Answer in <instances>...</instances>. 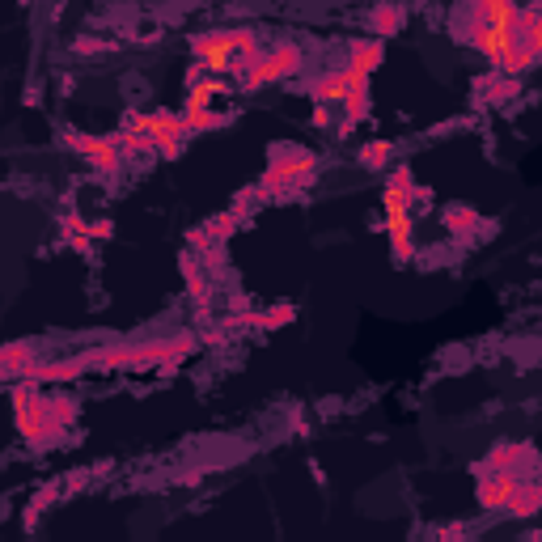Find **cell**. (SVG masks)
Listing matches in <instances>:
<instances>
[{
  "instance_id": "52a82bcc",
  "label": "cell",
  "mask_w": 542,
  "mask_h": 542,
  "mask_svg": "<svg viewBox=\"0 0 542 542\" xmlns=\"http://www.w3.org/2000/svg\"><path fill=\"white\" fill-rule=\"evenodd\" d=\"M149 119H153V153L179 157L182 149H187V140H191L187 119H182V115H170V111H149Z\"/></svg>"
},
{
  "instance_id": "5b68a950",
  "label": "cell",
  "mask_w": 542,
  "mask_h": 542,
  "mask_svg": "<svg viewBox=\"0 0 542 542\" xmlns=\"http://www.w3.org/2000/svg\"><path fill=\"white\" fill-rule=\"evenodd\" d=\"M64 144H69V149H77V153L89 161V170H97V174H115V170L124 166V153H119L115 136H85V132H64Z\"/></svg>"
},
{
  "instance_id": "7a4b0ae2",
  "label": "cell",
  "mask_w": 542,
  "mask_h": 542,
  "mask_svg": "<svg viewBox=\"0 0 542 542\" xmlns=\"http://www.w3.org/2000/svg\"><path fill=\"white\" fill-rule=\"evenodd\" d=\"M318 179V157L306 153V149H292V144H276L271 149V170L263 174L259 182V191L271 199V195H292L309 187V182Z\"/></svg>"
},
{
  "instance_id": "7c38bea8",
  "label": "cell",
  "mask_w": 542,
  "mask_h": 542,
  "mask_svg": "<svg viewBox=\"0 0 542 542\" xmlns=\"http://www.w3.org/2000/svg\"><path fill=\"white\" fill-rule=\"evenodd\" d=\"M381 60H386V39H352L348 42V69H356V72H373V69H381Z\"/></svg>"
},
{
  "instance_id": "9a60e30c",
  "label": "cell",
  "mask_w": 542,
  "mask_h": 542,
  "mask_svg": "<svg viewBox=\"0 0 542 542\" xmlns=\"http://www.w3.org/2000/svg\"><path fill=\"white\" fill-rule=\"evenodd\" d=\"M191 89H187V106H182V115L191 111H212L216 106V94H225L221 77H204V81H187Z\"/></svg>"
},
{
  "instance_id": "603a6c76",
  "label": "cell",
  "mask_w": 542,
  "mask_h": 542,
  "mask_svg": "<svg viewBox=\"0 0 542 542\" xmlns=\"http://www.w3.org/2000/svg\"><path fill=\"white\" fill-rule=\"evenodd\" d=\"M331 119H335V106H318L314 102V127H331Z\"/></svg>"
},
{
  "instance_id": "277c9868",
  "label": "cell",
  "mask_w": 542,
  "mask_h": 542,
  "mask_svg": "<svg viewBox=\"0 0 542 542\" xmlns=\"http://www.w3.org/2000/svg\"><path fill=\"white\" fill-rule=\"evenodd\" d=\"M14 407H17V428H22V436H30V441H42L47 432L56 428V419H51V403H47L39 390H34V381H26V386L17 390Z\"/></svg>"
},
{
  "instance_id": "5bb4252c",
  "label": "cell",
  "mask_w": 542,
  "mask_h": 542,
  "mask_svg": "<svg viewBox=\"0 0 542 542\" xmlns=\"http://www.w3.org/2000/svg\"><path fill=\"white\" fill-rule=\"evenodd\" d=\"M267 60H271L276 81H289V77H297V72L306 69V51H301L297 42H276V47H267Z\"/></svg>"
},
{
  "instance_id": "ffe728a7",
  "label": "cell",
  "mask_w": 542,
  "mask_h": 542,
  "mask_svg": "<svg viewBox=\"0 0 542 542\" xmlns=\"http://www.w3.org/2000/svg\"><path fill=\"white\" fill-rule=\"evenodd\" d=\"M446 221H449V229H454V237H466V234L474 237V229H479V216H474L471 208H449Z\"/></svg>"
},
{
  "instance_id": "4fadbf2b",
  "label": "cell",
  "mask_w": 542,
  "mask_h": 542,
  "mask_svg": "<svg viewBox=\"0 0 542 542\" xmlns=\"http://www.w3.org/2000/svg\"><path fill=\"white\" fill-rule=\"evenodd\" d=\"M538 504H542V487H538V479L521 474V479H517V487L509 491V501H504V513H513V517H534V513H538Z\"/></svg>"
},
{
  "instance_id": "ac0fdd59",
  "label": "cell",
  "mask_w": 542,
  "mask_h": 542,
  "mask_svg": "<svg viewBox=\"0 0 542 542\" xmlns=\"http://www.w3.org/2000/svg\"><path fill=\"white\" fill-rule=\"evenodd\" d=\"M390 161H394V144H390V140H369V144H361V170L386 174Z\"/></svg>"
},
{
  "instance_id": "7402d4cb",
  "label": "cell",
  "mask_w": 542,
  "mask_h": 542,
  "mask_svg": "<svg viewBox=\"0 0 542 542\" xmlns=\"http://www.w3.org/2000/svg\"><path fill=\"white\" fill-rule=\"evenodd\" d=\"M242 322H254V326H284V322H292V306L267 309V314H246Z\"/></svg>"
},
{
  "instance_id": "8fae6325",
  "label": "cell",
  "mask_w": 542,
  "mask_h": 542,
  "mask_svg": "<svg viewBox=\"0 0 542 542\" xmlns=\"http://www.w3.org/2000/svg\"><path fill=\"white\" fill-rule=\"evenodd\" d=\"M483 466H496V471H529L534 466V446L529 441H509V446H496L491 454L483 458Z\"/></svg>"
},
{
  "instance_id": "ba28073f",
  "label": "cell",
  "mask_w": 542,
  "mask_h": 542,
  "mask_svg": "<svg viewBox=\"0 0 542 542\" xmlns=\"http://www.w3.org/2000/svg\"><path fill=\"white\" fill-rule=\"evenodd\" d=\"M521 474L513 471H496V466H479V504H483L487 513H504V501H509V491L517 487Z\"/></svg>"
},
{
  "instance_id": "2e32d148",
  "label": "cell",
  "mask_w": 542,
  "mask_h": 542,
  "mask_svg": "<svg viewBox=\"0 0 542 542\" xmlns=\"http://www.w3.org/2000/svg\"><path fill=\"white\" fill-rule=\"evenodd\" d=\"M373 39H390V34H399V26L407 22L403 5H394V0H381V5H373Z\"/></svg>"
},
{
  "instance_id": "9c48e42d",
  "label": "cell",
  "mask_w": 542,
  "mask_h": 542,
  "mask_svg": "<svg viewBox=\"0 0 542 542\" xmlns=\"http://www.w3.org/2000/svg\"><path fill=\"white\" fill-rule=\"evenodd\" d=\"M462 9H466L462 22H479V26H513L521 5H517V0H466Z\"/></svg>"
},
{
  "instance_id": "3957f363",
  "label": "cell",
  "mask_w": 542,
  "mask_h": 542,
  "mask_svg": "<svg viewBox=\"0 0 542 542\" xmlns=\"http://www.w3.org/2000/svg\"><path fill=\"white\" fill-rule=\"evenodd\" d=\"M381 216H386V234L394 246L399 263L416 259V221H411V195L403 191H386L381 195Z\"/></svg>"
},
{
  "instance_id": "6da1fadb",
  "label": "cell",
  "mask_w": 542,
  "mask_h": 542,
  "mask_svg": "<svg viewBox=\"0 0 542 542\" xmlns=\"http://www.w3.org/2000/svg\"><path fill=\"white\" fill-rule=\"evenodd\" d=\"M263 42L254 30H204V34H191V72L187 81H199V77H225L234 72L242 60L259 51Z\"/></svg>"
},
{
  "instance_id": "44dd1931",
  "label": "cell",
  "mask_w": 542,
  "mask_h": 542,
  "mask_svg": "<svg viewBox=\"0 0 542 542\" xmlns=\"http://www.w3.org/2000/svg\"><path fill=\"white\" fill-rule=\"evenodd\" d=\"M386 191H403V195H411V191H416V174H411L407 166L386 170Z\"/></svg>"
},
{
  "instance_id": "30bf717a",
  "label": "cell",
  "mask_w": 542,
  "mask_h": 542,
  "mask_svg": "<svg viewBox=\"0 0 542 542\" xmlns=\"http://www.w3.org/2000/svg\"><path fill=\"white\" fill-rule=\"evenodd\" d=\"M344 89H348V69H326L306 81V94L314 97L318 106H335V111H339V102H344Z\"/></svg>"
},
{
  "instance_id": "8992f818",
  "label": "cell",
  "mask_w": 542,
  "mask_h": 542,
  "mask_svg": "<svg viewBox=\"0 0 542 542\" xmlns=\"http://www.w3.org/2000/svg\"><path fill=\"white\" fill-rule=\"evenodd\" d=\"M348 69V64H344ZM373 111V94H369V72L348 69V89H344V102H339V119H344V132H352L356 124H364Z\"/></svg>"
},
{
  "instance_id": "d6986e66",
  "label": "cell",
  "mask_w": 542,
  "mask_h": 542,
  "mask_svg": "<svg viewBox=\"0 0 542 542\" xmlns=\"http://www.w3.org/2000/svg\"><path fill=\"white\" fill-rule=\"evenodd\" d=\"M479 94L491 97V102H509V97L517 94V81H513V77H504V72H491V77L479 81Z\"/></svg>"
},
{
  "instance_id": "e0dca14e",
  "label": "cell",
  "mask_w": 542,
  "mask_h": 542,
  "mask_svg": "<svg viewBox=\"0 0 542 542\" xmlns=\"http://www.w3.org/2000/svg\"><path fill=\"white\" fill-rule=\"evenodd\" d=\"M182 280H187V292H191L195 306L199 309L208 306L212 289H208V276H204V263H199V259H182Z\"/></svg>"
},
{
  "instance_id": "cb8c5ba5",
  "label": "cell",
  "mask_w": 542,
  "mask_h": 542,
  "mask_svg": "<svg viewBox=\"0 0 542 542\" xmlns=\"http://www.w3.org/2000/svg\"><path fill=\"white\" fill-rule=\"evenodd\" d=\"M22 5H30V0H22Z\"/></svg>"
}]
</instances>
